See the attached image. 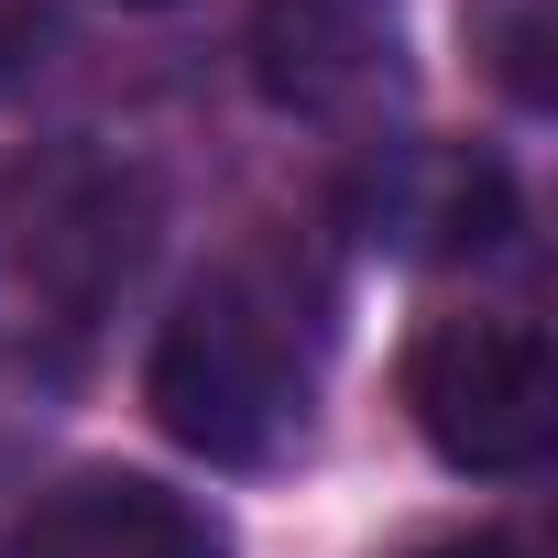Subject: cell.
<instances>
[{
    "mask_svg": "<svg viewBox=\"0 0 558 558\" xmlns=\"http://www.w3.org/2000/svg\"><path fill=\"white\" fill-rule=\"evenodd\" d=\"M307 395H318V296L263 252L219 263L143 362L154 427L208 471H274L307 438Z\"/></svg>",
    "mask_w": 558,
    "mask_h": 558,
    "instance_id": "cell-1",
    "label": "cell"
},
{
    "mask_svg": "<svg viewBox=\"0 0 558 558\" xmlns=\"http://www.w3.org/2000/svg\"><path fill=\"white\" fill-rule=\"evenodd\" d=\"M154 241V186L110 154H45L0 186V340H77Z\"/></svg>",
    "mask_w": 558,
    "mask_h": 558,
    "instance_id": "cell-2",
    "label": "cell"
},
{
    "mask_svg": "<svg viewBox=\"0 0 558 558\" xmlns=\"http://www.w3.org/2000/svg\"><path fill=\"white\" fill-rule=\"evenodd\" d=\"M405 416L449 471L514 482L558 438V362L525 318H482V307L427 318L405 340Z\"/></svg>",
    "mask_w": 558,
    "mask_h": 558,
    "instance_id": "cell-3",
    "label": "cell"
},
{
    "mask_svg": "<svg viewBox=\"0 0 558 558\" xmlns=\"http://www.w3.org/2000/svg\"><path fill=\"white\" fill-rule=\"evenodd\" d=\"M252 77L274 110H307V121L373 110L395 88V0H263Z\"/></svg>",
    "mask_w": 558,
    "mask_h": 558,
    "instance_id": "cell-4",
    "label": "cell"
},
{
    "mask_svg": "<svg viewBox=\"0 0 558 558\" xmlns=\"http://www.w3.org/2000/svg\"><path fill=\"white\" fill-rule=\"evenodd\" d=\"M0 558H230L219 514L143 482V471H88L0 525Z\"/></svg>",
    "mask_w": 558,
    "mask_h": 558,
    "instance_id": "cell-5",
    "label": "cell"
},
{
    "mask_svg": "<svg viewBox=\"0 0 558 558\" xmlns=\"http://www.w3.org/2000/svg\"><path fill=\"white\" fill-rule=\"evenodd\" d=\"M471 45L493 56V77H504V99H547V12L536 0H471Z\"/></svg>",
    "mask_w": 558,
    "mask_h": 558,
    "instance_id": "cell-6",
    "label": "cell"
},
{
    "mask_svg": "<svg viewBox=\"0 0 558 558\" xmlns=\"http://www.w3.org/2000/svg\"><path fill=\"white\" fill-rule=\"evenodd\" d=\"M56 56V23L34 12V0H0V99L12 88H34V66Z\"/></svg>",
    "mask_w": 558,
    "mask_h": 558,
    "instance_id": "cell-7",
    "label": "cell"
},
{
    "mask_svg": "<svg viewBox=\"0 0 558 558\" xmlns=\"http://www.w3.org/2000/svg\"><path fill=\"white\" fill-rule=\"evenodd\" d=\"M427 558H525L514 536H460V547H427Z\"/></svg>",
    "mask_w": 558,
    "mask_h": 558,
    "instance_id": "cell-8",
    "label": "cell"
},
{
    "mask_svg": "<svg viewBox=\"0 0 558 558\" xmlns=\"http://www.w3.org/2000/svg\"><path fill=\"white\" fill-rule=\"evenodd\" d=\"M121 12H165V0H121Z\"/></svg>",
    "mask_w": 558,
    "mask_h": 558,
    "instance_id": "cell-9",
    "label": "cell"
}]
</instances>
